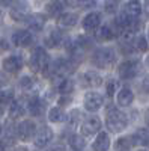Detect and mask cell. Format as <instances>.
Wrapping results in <instances>:
<instances>
[{"label":"cell","instance_id":"29","mask_svg":"<svg viewBox=\"0 0 149 151\" xmlns=\"http://www.w3.org/2000/svg\"><path fill=\"white\" fill-rule=\"evenodd\" d=\"M15 100V89L14 88H2V94H0V104L9 106Z\"/></svg>","mask_w":149,"mask_h":151},{"label":"cell","instance_id":"36","mask_svg":"<svg viewBox=\"0 0 149 151\" xmlns=\"http://www.w3.org/2000/svg\"><path fill=\"white\" fill-rule=\"evenodd\" d=\"M20 2V0H0V6H2V8H12V6H14L15 3H18Z\"/></svg>","mask_w":149,"mask_h":151},{"label":"cell","instance_id":"11","mask_svg":"<svg viewBox=\"0 0 149 151\" xmlns=\"http://www.w3.org/2000/svg\"><path fill=\"white\" fill-rule=\"evenodd\" d=\"M81 29L86 33H93L99 26L103 24V12L99 11H89L81 18Z\"/></svg>","mask_w":149,"mask_h":151},{"label":"cell","instance_id":"20","mask_svg":"<svg viewBox=\"0 0 149 151\" xmlns=\"http://www.w3.org/2000/svg\"><path fill=\"white\" fill-rule=\"evenodd\" d=\"M110 136L107 132L96 133V137L92 142V151H107L110 148Z\"/></svg>","mask_w":149,"mask_h":151},{"label":"cell","instance_id":"24","mask_svg":"<svg viewBox=\"0 0 149 151\" xmlns=\"http://www.w3.org/2000/svg\"><path fill=\"white\" fill-rule=\"evenodd\" d=\"M133 145L135 147H149V129H139L131 134Z\"/></svg>","mask_w":149,"mask_h":151},{"label":"cell","instance_id":"8","mask_svg":"<svg viewBox=\"0 0 149 151\" xmlns=\"http://www.w3.org/2000/svg\"><path fill=\"white\" fill-rule=\"evenodd\" d=\"M35 41V36H33V32L29 30V29H17L12 32L11 35V42L14 47L17 48H27L33 44Z\"/></svg>","mask_w":149,"mask_h":151},{"label":"cell","instance_id":"5","mask_svg":"<svg viewBox=\"0 0 149 151\" xmlns=\"http://www.w3.org/2000/svg\"><path fill=\"white\" fill-rule=\"evenodd\" d=\"M0 65H2V70H3L5 74L17 76L24 68V59L18 53H11V55H6L2 60H0Z\"/></svg>","mask_w":149,"mask_h":151},{"label":"cell","instance_id":"35","mask_svg":"<svg viewBox=\"0 0 149 151\" xmlns=\"http://www.w3.org/2000/svg\"><path fill=\"white\" fill-rule=\"evenodd\" d=\"M72 103V97L71 95H60L59 98V106H66V104H71Z\"/></svg>","mask_w":149,"mask_h":151},{"label":"cell","instance_id":"2","mask_svg":"<svg viewBox=\"0 0 149 151\" xmlns=\"http://www.w3.org/2000/svg\"><path fill=\"white\" fill-rule=\"evenodd\" d=\"M118 60V52L113 47L101 45L92 50L91 53V64L96 70H107Z\"/></svg>","mask_w":149,"mask_h":151},{"label":"cell","instance_id":"16","mask_svg":"<svg viewBox=\"0 0 149 151\" xmlns=\"http://www.w3.org/2000/svg\"><path fill=\"white\" fill-rule=\"evenodd\" d=\"M27 112L30 113L32 116L35 118H41L44 113H45V109H47V103H45V100H42L39 95H32L29 100H27Z\"/></svg>","mask_w":149,"mask_h":151},{"label":"cell","instance_id":"14","mask_svg":"<svg viewBox=\"0 0 149 151\" xmlns=\"http://www.w3.org/2000/svg\"><path fill=\"white\" fill-rule=\"evenodd\" d=\"M48 15L42 14V12H30V15L26 21V26L29 27V30H32L33 33H39L45 29Z\"/></svg>","mask_w":149,"mask_h":151},{"label":"cell","instance_id":"12","mask_svg":"<svg viewBox=\"0 0 149 151\" xmlns=\"http://www.w3.org/2000/svg\"><path fill=\"white\" fill-rule=\"evenodd\" d=\"M66 33L63 32V29H60L59 26L57 27H53L51 30H48V33L45 35L44 38V47L45 48H57V47H62L66 40Z\"/></svg>","mask_w":149,"mask_h":151},{"label":"cell","instance_id":"15","mask_svg":"<svg viewBox=\"0 0 149 151\" xmlns=\"http://www.w3.org/2000/svg\"><path fill=\"white\" fill-rule=\"evenodd\" d=\"M54 137V132L51 130V127H48V125H42L36 130V134L33 137V144L36 148H45L50 142L53 141Z\"/></svg>","mask_w":149,"mask_h":151},{"label":"cell","instance_id":"32","mask_svg":"<svg viewBox=\"0 0 149 151\" xmlns=\"http://www.w3.org/2000/svg\"><path fill=\"white\" fill-rule=\"evenodd\" d=\"M69 2L72 6L78 9H86V11H92L98 5V0H69Z\"/></svg>","mask_w":149,"mask_h":151},{"label":"cell","instance_id":"40","mask_svg":"<svg viewBox=\"0 0 149 151\" xmlns=\"http://www.w3.org/2000/svg\"><path fill=\"white\" fill-rule=\"evenodd\" d=\"M145 122H146V125L149 127V109L145 112Z\"/></svg>","mask_w":149,"mask_h":151},{"label":"cell","instance_id":"18","mask_svg":"<svg viewBox=\"0 0 149 151\" xmlns=\"http://www.w3.org/2000/svg\"><path fill=\"white\" fill-rule=\"evenodd\" d=\"M95 33H96V41L99 42H111L118 38V33L111 24H101L95 30Z\"/></svg>","mask_w":149,"mask_h":151},{"label":"cell","instance_id":"45","mask_svg":"<svg viewBox=\"0 0 149 151\" xmlns=\"http://www.w3.org/2000/svg\"><path fill=\"white\" fill-rule=\"evenodd\" d=\"M3 47V40H0V48Z\"/></svg>","mask_w":149,"mask_h":151},{"label":"cell","instance_id":"21","mask_svg":"<svg viewBox=\"0 0 149 151\" xmlns=\"http://www.w3.org/2000/svg\"><path fill=\"white\" fill-rule=\"evenodd\" d=\"M26 112H27V107H26V104H23L20 100H14L11 104H9V109H8V115H9V118L11 119H20L21 116H24L26 115Z\"/></svg>","mask_w":149,"mask_h":151},{"label":"cell","instance_id":"33","mask_svg":"<svg viewBox=\"0 0 149 151\" xmlns=\"http://www.w3.org/2000/svg\"><path fill=\"white\" fill-rule=\"evenodd\" d=\"M118 88H119V80L118 79H108L106 82V95L108 98H113L118 94Z\"/></svg>","mask_w":149,"mask_h":151},{"label":"cell","instance_id":"44","mask_svg":"<svg viewBox=\"0 0 149 151\" xmlns=\"http://www.w3.org/2000/svg\"><path fill=\"white\" fill-rule=\"evenodd\" d=\"M2 21H3V14H2V11H0V24H2Z\"/></svg>","mask_w":149,"mask_h":151},{"label":"cell","instance_id":"23","mask_svg":"<svg viewBox=\"0 0 149 151\" xmlns=\"http://www.w3.org/2000/svg\"><path fill=\"white\" fill-rule=\"evenodd\" d=\"M44 11L48 17H53V18H57L62 12L65 11V3L62 0H51V2L45 3L44 6Z\"/></svg>","mask_w":149,"mask_h":151},{"label":"cell","instance_id":"25","mask_svg":"<svg viewBox=\"0 0 149 151\" xmlns=\"http://www.w3.org/2000/svg\"><path fill=\"white\" fill-rule=\"evenodd\" d=\"M125 14H128L130 17L133 18H140L142 12H143V8H142V3L139 0H128V2L123 5V9H122Z\"/></svg>","mask_w":149,"mask_h":151},{"label":"cell","instance_id":"26","mask_svg":"<svg viewBox=\"0 0 149 151\" xmlns=\"http://www.w3.org/2000/svg\"><path fill=\"white\" fill-rule=\"evenodd\" d=\"M18 88L21 91L26 92H33L38 88V80L33 76H21V79L18 80Z\"/></svg>","mask_w":149,"mask_h":151},{"label":"cell","instance_id":"41","mask_svg":"<svg viewBox=\"0 0 149 151\" xmlns=\"http://www.w3.org/2000/svg\"><path fill=\"white\" fill-rule=\"evenodd\" d=\"M3 112H5V106H3V104H0V116L3 115Z\"/></svg>","mask_w":149,"mask_h":151},{"label":"cell","instance_id":"6","mask_svg":"<svg viewBox=\"0 0 149 151\" xmlns=\"http://www.w3.org/2000/svg\"><path fill=\"white\" fill-rule=\"evenodd\" d=\"M77 83L83 88V89H95V88H99L104 80H103V76L99 74L95 70H86L83 73L78 74L77 77Z\"/></svg>","mask_w":149,"mask_h":151},{"label":"cell","instance_id":"10","mask_svg":"<svg viewBox=\"0 0 149 151\" xmlns=\"http://www.w3.org/2000/svg\"><path fill=\"white\" fill-rule=\"evenodd\" d=\"M36 124L33 119H23L17 124L15 127V133H17V137L23 142H29V141H33V137L36 134Z\"/></svg>","mask_w":149,"mask_h":151},{"label":"cell","instance_id":"46","mask_svg":"<svg viewBox=\"0 0 149 151\" xmlns=\"http://www.w3.org/2000/svg\"><path fill=\"white\" fill-rule=\"evenodd\" d=\"M146 64H148V67H149V56H148V59H146Z\"/></svg>","mask_w":149,"mask_h":151},{"label":"cell","instance_id":"7","mask_svg":"<svg viewBox=\"0 0 149 151\" xmlns=\"http://www.w3.org/2000/svg\"><path fill=\"white\" fill-rule=\"evenodd\" d=\"M101 127H103V122H101V118L96 116V115H88L84 116L83 121L80 122V132L84 137L88 136H93L96 133L101 132Z\"/></svg>","mask_w":149,"mask_h":151},{"label":"cell","instance_id":"34","mask_svg":"<svg viewBox=\"0 0 149 151\" xmlns=\"http://www.w3.org/2000/svg\"><path fill=\"white\" fill-rule=\"evenodd\" d=\"M68 125H71V127H76V125H78L81 122V112L80 109H72L69 113H68Z\"/></svg>","mask_w":149,"mask_h":151},{"label":"cell","instance_id":"1","mask_svg":"<svg viewBox=\"0 0 149 151\" xmlns=\"http://www.w3.org/2000/svg\"><path fill=\"white\" fill-rule=\"evenodd\" d=\"M50 62H51V58H50L47 48L42 45H36L29 56V68L35 74H41L42 77L48 79Z\"/></svg>","mask_w":149,"mask_h":151},{"label":"cell","instance_id":"19","mask_svg":"<svg viewBox=\"0 0 149 151\" xmlns=\"http://www.w3.org/2000/svg\"><path fill=\"white\" fill-rule=\"evenodd\" d=\"M134 101V92L130 86H122L116 94V104L119 107H130Z\"/></svg>","mask_w":149,"mask_h":151},{"label":"cell","instance_id":"27","mask_svg":"<svg viewBox=\"0 0 149 151\" xmlns=\"http://www.w3.org/2000/svg\"><path fill=\"white\" fill-rule=\"evenodd\" d=\"M134 47L137 53H148L149 52V41L148 36L143 33H137L134 36Z\"/></svg>","mask_w":149,"mask_h":151},{"label":"cell","instance_id":"30","mask_svg":"<svg viewBox=\"0 0 149 151\" xmlns=\"http://www.w3.org/2000/svg\"><path fill=\"white\" fill-rule=\"evenodd\" d=\"M113 147H115L116 151H131V148L134 145H133V141H131V136H122L115 142Z\"/></svg>","mask_w":149,"mask_h":151},{"label":"cell","instance_id":"48","mask_svg":"<svg viewBox=\"0 0 149 151\" xmlns=\"http://www.w3.org/2000/svg\"><path fill=\"white\" fill-rule=\"evenodd\" d=\"M0 94H2V88H0Z\"/></svg>","mask_w":149,"mask_h":151},{"label":"cell","instance_id":"47","mask_svg":"<svg viewBox=\"0 0 149 151\" xmlns=\"http://www.w3.org/2000/svg\"><path fill=\"white\" fill-rule=\"evenodd\" d=\"M146 36H148V41H149V27H148V35Z\"/></svg>","mask_w":149,"mask_h":151},{"label":"cell","instance_id":"39","mask_svg":"<svg viewBox=\"0 0 149 151\" xmlns=\"http://www.w3.org/2000/svg\"><path fill=\"white\" fill-rule=\"evenodd\" d=\"M47 151H65V147L63 145H54L51 148H48Z\"/></svg>","mask_w":149,"mask_h":151},{"label":"cell","instance_id":"17","mask_svg":"<svg viewBox=\"0 0 149 151\" xmlns=\"http://www.w3.org/2000/svg\"><path fill=\"white\" fill-rule=\"evenodd\" d=\"M78 21H80L78 14L77 12H72V11H63L56 18V24L60 29H71L74 26H77Z\"/></svg>","mask_w":149,"mask_h":151},{"label":"cell","instance_id":"38","mask_svg":"<svg viewBox=\"0 0 149 151\" xmlns=\"http://www.w3.org/2000/svg\"><path fill=\"white\" fill-rule=\"evenodd\" d=\"M142 8H143V12H145L146 18H149V0H145L143 5H142Z\"/></svg>","mask_w":149,"mask_h":151},{"label":"cell","instance_id":"22","mask_svg":"<svg viewBox=\"0 0 149 151\" xmlns=\"http://www.w3.org/2000/svg\"><path fill=\"white\" fill-rule=\"evenodd\" d=\"M47 118H48L50 122H53V124H60V122L66 121L68 113L63 110L62 106H53V107H50V110L47 113Z\"/></svg>","mask_w":149,"mask_h":151},{"label":"cell","instance_id":"13","mask_svg":"<svg viewBox=\"0 0 149 151\" xmlns=\"http://www.w3.org/2000/svg\"><path fill=\"white\" fill-rule=\"evenodd\" d=\"M29 15H30V8H29L27 0H20L18 3H15L12 8H9V17L15 23H24L26 24Z\"/></svg>","mask_w":149,"mask_h":151},{"label":"cell","instance_id":"43","mask_svg":"<svg viewBox=\"0 0 149 151\" xmlns=\"http://www.w3.org/2000/svg\"><path fill=\"white\" fill-rule=\"evenodd\" d=\"M15 151H27V148H26V147H20V148H17Z\"/></svg>","mask_w":149,"mask_h":151},{"label":"cell","instance_id":"9","mask_svg":"<svg viewBox=\"0 0 149 151\" xmlns=\"http://www.w3.org/2000/svg\"><path fill=\"white\" fill-rule=\"evenodd\" d=\"M103 106H104V95L101 92H98L95 89H91V91H88L84 94V97H83V107L88 112L95 113Z\"/></svg>","mask_w":149,"mask_h":151},{"label":"cell","instance_id":"37","mask_svg":"<svg viewBox=\"0 0 149 151\" xmlns=\"http://www.w3.org/2000/svg\"><path fill=\"white\" fill-rule=\"evenodd\" d=\"M142 88H143V91H145L146 94H149V76H146V77L143 79V82H142Z\"/></svg>","mask_w":149,"mask_h":151},{"label":"cell","instance_id":"31","mask_svg":"<svg viewBox=\"0 0 149 151\" xmlns=\"http://www.w3.org/2000/svg\"><path fill=\"white\" fill-rule=\"evenodd\" d=\"M120 3H122V0H104L103 9L107 15H115L119 9V6H120Z\"/></svg>","mask_w":149,"mask_h":151},{"label":"cell","instance_id":"4","mask_svg":"<svg viewBox=\"0 0 149 151\" xmlns=\"http://www.w3.org/2000/svg\"><path fill=\"white\" fill-rule=\"evenodd\" d=\"M142 60L135 58H127L118 64L116 74L119 80H133L142 73Z\"/></svg>","mask_w":149,"mask_h":151},{"label":"cell","instance_id":"28","mask_svg":"<svg viewBox=\"0 0 149 151\" xmlns=\"http://www.w3.org/2000/svg\"><path fill=\"white\" fill-rule=\"evenodd\" d=\"M68 144L69 147L74 150V151H83L84 147H86V139H84V136L83 134H71L68 137Z\"/></svg>","mask_w":149,"mask_h":151},{"label":"cell","instance_id":"42","mask_svg":"<svg viewBox=\"0 0 149 151\" xmlns=\"http://www.w3.org/2000/svg\"><path fill=\"white\" fill-rule=\"evenodd\" d=\"M2 136H3V125L0 124V139H2Z\"/></svg>","mask_w":149,"mask_h":151},{"label":"cell","instance_id":"3","mask_svg":"<svg viewBox=\"0 0 149 151\" xmlns=\"http://www.w3.org/2000/svg\"><path fill=\"white\" fill-rule=\"evenodd\" d=\"M106 127L110 133H122L128 127V116L118 107L111 106L106 113Z\"/></svg>","mask_w":149,"mask_h":151}]
</instances>
